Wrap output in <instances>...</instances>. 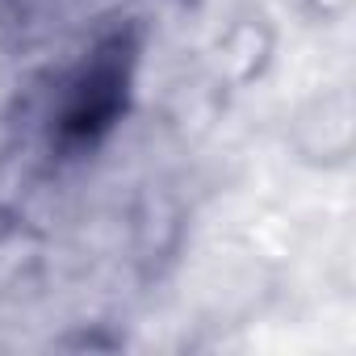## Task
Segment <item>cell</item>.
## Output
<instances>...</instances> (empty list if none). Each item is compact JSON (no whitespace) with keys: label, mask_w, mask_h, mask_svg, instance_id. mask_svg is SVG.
Segmentation results:
<instances>
[{"label":"cell","mask_w":356,"mask_h":356,"mask_svg":"<svg viewBox=\"0 0 356 356\" xmlns=\"http://www.w3.org/2000/svg\"><path fill=\"white\" fill-rule=\"evenodd\" d=\"M122 88H126V76H122V59L118 51H105L88 63V72L80 76V84L72 88L67 97V113H63V130L72 138H92L101 134L118 105H122Z\"/></svg>","instance_id":"cell-1"}]
</instances>
